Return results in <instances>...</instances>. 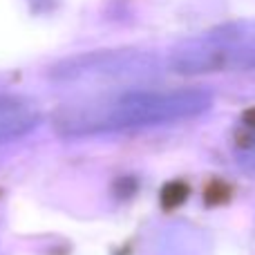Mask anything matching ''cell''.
Returning <instances> with one entry per match:
<instances>
[{
  "mask_svg": "<svg viewBox=\"0 0 255 255\" xmlns=\"http://www.w3.org/2000/svg\"><path fill=\"white\" fill-rule=\"evenodd\" d=\"M36 119V112L27 103L11 97H0V141L29 130Z\"/></svg>",
  "mask_w": 255,
  "mask_h": 255,
  "instance_id": "2",
  "label": "cell"
},
{
  "mask_svg": "<svg viewBox=\"0 0 255 255\" xmlns=\"http://www.w3.org/2000/svg\"><path fill=\"white\" fill-rule=\"evenodd\" d=\"M206 99L195 92H130L90 99L58 110L56 128L65 134H94L157 121L179 119L202 110Z\"/></svg>",
  "mask_w": 255,
  "mask_h": 255,
  "instance_id": "1",
  "label": "cell"
}]
</instances>
